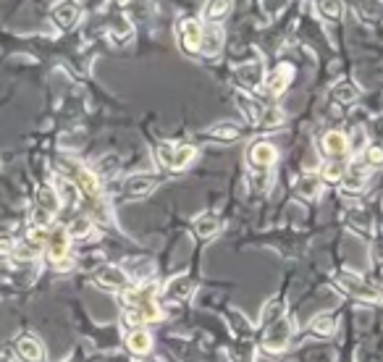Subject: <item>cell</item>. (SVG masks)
Here are the masks:
<instances>
[{"instance_id":"cell-1","label":"cell","mask_w":383,"mask_h":362,"mask_svg":"<svg viewBox=\"0 0 383 362\" xmlns=\"http://www.w3.org/2000/svg\"><path fill=\"white\" fill-rule=\"evenodd\" d=\"M45 257L58 268V271H68L71 268V239H68L66 226H50L47 236H45Z\"/></svg>"},{"instance_id":"cell-2","label":"cell","mask_w":383,"mask_h":362,"mask_svg":"<svg viewBox=\"0 0 383 362\" xmlns=\"http://www.w3.org/2000/svg\"><path fill=\"white\" fill-rule=\"evenodd\" d=\"M336 284L347 292V294L357 296V299H365V302H378L383 299V289H378L375 284L370 281H365L360 273H354V271H339L336 273Z\"/></svg>"},{"instance_id":"cell-3","label":"cell","mask_w":383,"mask_h":362,"mask_svg":"<svg viewBox=\"0 0 383 362\" xmlns=\"http://www.w3.org/2000/svg\"><path fill=\"white\" fill-rule=\"evenodd\" d=\"M368 176H370V163L365 160V155H354V160L347 165V171H344V179H341V195L344 197H357L365 192V181H368Z\"/></svg>"},{"instance_id":"cell-4","label":"cell","mask_w":383,"mask_h":362,"mask_svg":"<svg viewBox=\"0 0 383 362\" xmlns=\"http://www.w3.org/2000/svg\"><path fill=\"white\" fill-rule=\"evenodd\" d=\"M155 155L160 165H165L168 171H184L186 165L197 158V150L189 144H174V142H160L155 147Z\"/></svg>"},{"instance_id":"cell-5","label":"cell","mask_w":383,"mask_h":362,"mask_svg":"<svg viewBox=\"0 0 383 362\" xmlns=\"http://www.w3.org/2000/svg\"><path fill=\"white\" fill-rule=\"evenodd\" d=\"M317 153L323 158H329V160H344L350 155V137L344 132L331 129V132H326L317 139Z\"/></svg>"},{"instance_id":"cell-6","label":"cell","mask_w":383,"mask_h":362,"mask_svg":"<svg viewBox=\"0 0 383 362\" xmlns=\"http://www.w3.org/2000/svg\"><path fill=\"white\" fill-rule=\"evenodd\" d=\"M289 339H292V320L281 318L268 326V333L263 336V349L265 352H284L289 347Z\"/></svg>"},{"instance_id":"cell-7","label":"cell","mask_w":383,"mask_h":362,"mask_svg":"<svg viewBox=\"0 0 383 362\" xmlns=\"http://www.w3.org/2000/svg\"><path fill=\"white\" fill-rule=\"evenodd\" d=\"M158 176L153 174H134L129 176L126 181H123V187H121V192H123V197L126 199H144L150 197L155 189H158Z\"/></svg>"},{"instance_id":"cell-8","label":"cell","mask_w":383,"mask_h":362,"mask_svg":"<svg viewBox=\"0 0 383 362\" xmlns=\"http://www.w3.org/2000/svg\"><path fill=\"white\" fill-rule=\"evenodd\" d=\"M234 79L244 92H257L260 84L265 82V68L263 61H250V63H239V68L234 71Z\"/></svg>"},{"instance_id":"cell-9","label":"cell","mask_w":383,"mask_h":362,"mask_svg":"<svg viewBox=\"0 0 383 362\" xmlns=\"http://www.w3.org/2000/svg\"><path fill=\"white\" fill-rule=\"evenodd\" d=\"M50 19H53V24L61 32H71L79 24V19H82V6L77 0H63V3H58L53 8Z\"/></svg>"},{"instance_id":"cell-10","label":"cell","mask_w":383,"mask_h":362,"mask_svg":"<svg viewBox=\"0 0 383 362\" xmlns=\"http://www.w3.org/2000/svg\"><path fill=\"white\" fill-rule=\"evenodd\" d=\"M95 284L103 286V289H126V286L132 284L129 281V276L123 273V268L121 265H100L98 271H95Z\"/></svg>"},{"instance_id":"cell-11","label":"cell","mask_w":383,"mask_h":362,"mask_svg":"<svg viewBox=\"0 0 383 362\" xmlns=\"http://www.w3.org/2000/svg\"><path fill=\"white\" fill-rule=\"evenodd\" d=\"M74 184L79 187V192L82 195H87L89 199H100V192H103V187H100V176L92 171V168H87V165H77L74 168V179H71Z\"/></svg>"},{"instance_id":"cell-12","label":"cell","mask_w":383,"mask_h":362,"mask_svg":"<svg viewBox=\"0 0 383 362\" xmlns=\"http://www.w3.org/2000/svg\"><path fill=\"white\" fill-rule=\"evenodd\" d=\"M292 79H294V66L292 63H278V66L265 77V89L271 92V95H284L289 84H292Z\"/></svg>"},{"instance_id":"cell-13","label":"cell","mask_w":383,"mask_h":362,"mask_svg":"<svg viewBox=\"0 0 383 362\" xmlns=\"http://www.w3.org/2000/svg\"><path fill=\"white\" fill-rule=\"evenodd\" d=\"M247 160H250L252 168H271V165L278 160V150H276L271 142H252L250 150H247Z\"/></svg>"},{"instance_id":"cell-14","label":"cell","mask_w":383,"mask_h":362,"mask_svg":"<svg viewBox=\"0 0 383 362\" xmlns=\"http://www.w3.org/2000/svg\"><path fill=\"white\" fill-rule=\"evenodd\" d=\"M121 268H123V273L129 276V281H134V284H144L155 273V265L150 257H129V260H123Z\"/></svg>"},{"instance_id":"cell-15","label":"cell","mask_w":383,"mask_h":362,"mask_svg":"<svg viewBox=\"0 0 383 362\" xmlns=\"http://www.w3.org/2000/svg\"><path fill=\"white\" fill-rule=\"evenodd\" d=\"M179 37H181V50L186 55H200V40H202V27L195 19H186L179 27Z\"/></svg>"},{"instance_id":"cell-16","label":"cell","mask_w":383,"mask_h":362,"mask_svg":"<svg viewBox=\"0 0 383 362\" xmlns=\"http://www.w3.org/2000/svg\"><path fill=\"white\" fill-rule=\"evenodd\" d=\"M223 50V29L218 24H208L202 29V40H200V55L205 58H216Z\"/></svg>"},{"instance_id":"cell-17","label":"cell","mask_w":383,"mask_h":362,"mask_svg":"<svg viewBox=\"0 0 383 362\" xmlns=\"http://www.w3.org/2000/svg\"><path fill=\"white\" fill-rule=\"evenodd\" d=\"M53 189H55V195H58V199H61V205H66V208H77L79 205L82 192H79V187L71 181V179H66V176H55Z\"/></svg>"},{"instance_id":"cell-18","label":"cell","mask_w":383,"mask_h":362,"mask_svg":"<svg viewBox=\"0 0 383 362\" xmlns=\"http://www.w3.org/2000/svg\"><path fill=\"white\" fill-rule=\"evenodd\" d=\"M357 98H360V89H357V84H352L350 79H341L339 84H333V89H331V100H333L339 108L354 105Z\"/></svg>"},{"instance_id":"cell-19","label":"cell","mask_w":383,"mask_h":362,"mask_svg":"<svg viewBox=\"0 0 383 362\" xmlns=\"http://www.w3.org/2000/svg\"><path fill=\"white\" fill-rule=\"evenodd\" d=\"M16 352H19V357L24 362H43L45 360V347L40 339H34V336H22V339L16 341Z\"/></svg>"},{"instance_id":"cell-20","label":"cell","mask_w":383,"mask_h":362,"mask_svg":"<svg viewBox=\"0 0 383 362\" xmlns=\"http://www.w3.org/2000/svg\"><path fill=\"white\" fill-rule=\"evenodd\" d=\"M108 37L113 45H126L134 37V24L126 16H113V22L108 27Z\"/></svg>"},{"instance_id":"cell-21","label":"cell","mask_w":383,"mask_h":362,"mask_svg":"<svg viewBox=\"0 0 383 362\" xmlns=\"http://www.w3.org/2000/svg\"><path fill=\"white\" fill-rule=\"evenodd\" d=\"M344 220H347V226H350L352 231H357V234H365V236H370L373 234V216L368 210H362V208L347 210Z\"/></svg>"},{"instance_id":"cell-22","label":"cell","mask_w":383,"mask_h":362,"mask_svg":"<svg viewBox=\"0 0 383 362\" xmlns=\"http://www.w3.org/2000/svg\"><path fill=\"white\" fill-rule=\"evenodd\" d=\"M284 110L276 108V105H263L260 113H257V119H255V126H260V129H281L284 126Z\"/></svg>"},{"instance_id":"cell-23","label":"cell","mask_w":383,"mask_h":362,"mask_svg":"<svg viewBox=\"0 0 383 362\" xmlns=\"http://www.w3.org/2000/svg\"><path fill=\"white\" fill-rule=\"evenodd\" d=\"M126 347H129V352L132 354H147V352L153 349V336L147 333L144 329H134L126 333Z\"/></svg>"},{"instance_id":"cell-24","label":"cell","mask_w":383,"mask_h":362,"mask_svg":"<svg viewBox=\"0 0 383 362\" xmlns=\"http://www.w3.org/2000/svg\"><path fill=\"white\" fill-rule=\"evenodd\" d=\"M192 226H195V234H197V236L210 239V236H216L220 231V218L216 213H200Z\"/></svg>"},{"instance_id":"cell-25","label":"cell","mask_w":383,"mask_h":362,"mask_svg":"<svg viewBox=\"0 0 383 362\" xmlns=\"http://www.w3.org/2000/svg\"><path fill=\"white\" fill-rule=\"evenodd\" d=\"M163 292L168 299H186V296L195 292V284H192L189 276H174V278L165 284Z\"/></svg>"},{"instance_id":"cell-26","label":"cell","mask_w":383,"mask_h":362,"mask_svg":"<svg viewBox=\"0 0 383 362\" xmlns=\"http://www.w3.org/2000/svg\"><path fill=\"white\" fill-rule=\"evenodd\" d=\"M92 229H95V223H92V218H89V216H77V218H74L66 226L68 239H71V241L89 239V236H92Z\"/></svg>"},{"instance_id":"cell-27","label":"cell","mask_w":383,"mask_h":362,"mask_svg":"<svg viewBox=\"0 0 383 362\" xmlns=\"http://www.w3.org/2000/svg\"><path fill=\"white\" fill-rule=\"evenodd\" d=\"M229 13H231V0H208V6L202 11V19L208 24H220Z\"/></svg>"},{"instance_id":"cell-28","label":"cell","mask_w":383,"mask_h":362,"mask_svg":"<svg viewBox=\"0 0 383 362\" xmlns=\"http://www.w3.org/2000/svg\"><path fill=\"white\" fill-rule=\"evenodd\" d=\"M34 208H40V210H45V213L55 216V213L61 210V199H58V195H55V189L53 187L37 189V202H34Z\"/></svg>"},{"instance_id":"cell-29","label":"cell","mask_w":383,"mask_h":362,"mask_svg":"<svg viewBox=\"0 0 383 362\" xmlns=\"http://www.w3.org/2000/svg\"><path fill=\"white\" fill-rule=\"evenodd\" d=\"M320 189H323V181L317 176H302V179H296L294 184V192L302 199H315L320 195Z\"/></svg>"},{"instance_id":"cell-30","label":"cell","mask_w":383,"mask_h":362,"mask_svg":"<svg viewBox=\"0 0 383 362\" xmlns=\"http://www.w3.org/2000/svg\"><path fill=\"white\" fill-rule=\"evenodd\" d=\"M208 134L213 139H218V142H234V139H239L241 129L236 123H231V121H223V123H216Z\"/></svg>"},{"instance_id":"cell-31","label":"cell","mask_w":383,"mask_h":362,"mask_svg":"<svg viewBox=\"0 0 383 362\" xmlns=\"http://www.w3.org/2000/svg\"><path fill=\"white\" fill-rule=\"evenodd\" d=\"M310 331H313L315 336L329 339V336H333V331H336V320L331 318V315H326V312H320V315H315V318L310 320Z\"/></svg>"},{"instance_id":"cell-32","label":"cell","mask_w":383,"mask_h":362,"mask_svg":"<svg viewBox=\"0 0 383 362\" xmlns=\"http://www.w3.org/2000/svg\"><path fill=\"white\" fill-rule=\"evenodd\" d=\"M317 13L326 22H339L341 13H344V6H341V0H317Z\"/></svg>"},{"instance_id":"cell-33","label":"cell","mask_w":383,"mask_h":362,"mask_svg":"<svg viewBox=\"0 0 383 362\" xmlns=\"http://www.w3.org/2000/svg\"><path fill=\"white\" fill-rule=\"evenodd\" d=\"M344 171H347V165L341 163V160H329V163L323 165V181H329V184H336L344 179Z\"/></svg>"},{"instance_id":"cell-34","label":"cell","mask_w":383,"mask_h":362,"mask_svg":"<svg viewBox=\"0 0 383 362\" xmlns=\"http://www.w3.org/2000/svg\"><path fill=\"white\" fill-rule=\"evenodd\" d=\"M123 326H126L129 331L144 329V326H147V318H144L142 308H126L123 310Z\"/></svg>"},{"instance_id":"cell-35","label":"cell","mask_w":383,"mask_h":362,"mask_svg":"<svg viewBox=\"0 0 383 362\" xmlns=\"http://www.w3.org/2000/svg\"><path fill=\"white\" fill-rule=\"evenodd\" d=\"M37 255H40V247H37V244H32V241H22V244H16V250L11 252V257L22 260V263H29V260H34Z\"/></svg>"},{"instance_id":"cell-36","label":"cell","mask_w":383,"mask_h":362,"mask_svg":"<svg viewBox=\"0 0 383 362\" xmlns=\"http://www.w3.org/2000/svg\"><path fill=\"white\" fill-rule=\"evenodd\" d=\"M281 318V299H271L268 305L263 308V326H271V323H276V320Z\"/></svg>"},{"instance_id":"cell-37","label":"cell","mask_w":383,"mask_h":362,"mask_svg":"<svg viewBox=\"0 0 383 362\" xmlns=\"http://www.w3.org/2000/svg\"><path fill=\"white\" fill-rule=\"evenodd\" d=\"M119 171V155H105L103 160L98 163V168H95V174L98 176H110Z\"/></svg>"},{"instance_id":"cell-38","label":"cell","mask_w":383,"mask_h":362,"mask_svg":"<svg viewBox=\"0 0 383 362\" xmlns=\"http://www.w3.org/2000/svg\"><path fill=\"white\" fill-rule=\"evenodd\" d=\"M260 6H263V11L268 19H276V16L289 6V0H260Z\"/></svg>"},{"instance_id":"cell-39","label":"cell","mask_w":383,"mask_h":362,"mask_svg":"<svg viewBox=\"0 0 383 362\" xmlns=\"http://www.w3.org/2000/svg\"><path fill=\"white\" fill-rule=\"evenodd\" d=\"M13 250H16V241H13L11 236H0V260L11 257Z\"/></svg>"},{"instance_id":"cell-40","label":"cell","mask_w":383,"mask_h":362,"mask_svg":"<svg viewBox=\"0 0 383 362\" xmlns=\"http://www.w3.org/2000/svg\"><path fill=\"white\" fill-rule=\"evenodd\" d=\"M373 260L383 265V239H381V241H375V250H373Z\"/></svg>"},{"instance_id":"cell-41","label":"cell","mask_w":383,"mask_h":362,"mask_svg":"<svg viewBox=\"0 0 383 362\" xmlns=\"http://www.w3.org/2000/svg\"><path fill=\"white\" fill-rule=\"evenodd\" d=\"M116 3H119V6H129V0H116Z\"/></svg>"},{"instance_id":"cell-42","label":"cell","mask_w":383,"mask_h":362,"mask_svg":"<svg viewBox=\"0 0 383 362\" xmlns=\"http://www.w3.org/2000/svg\"><path fill=\"white\" fill-rule=\"evenodd\" d=\"M147 362H163V360H147Z\"/></svg>"},{"instance_id":"cell-43","label":"cell","mask_w":383,"mask_h":362,"mask_svg":"<svg viewBox=\"0 0 383 362\" xmlns=\"http://www.w3.org/2000/svg\"><path fill=\"white\" fill-rule=\"evenodd\" d=\"M0 362H3V360H0Z\"/></svg>"}]
</instances>
